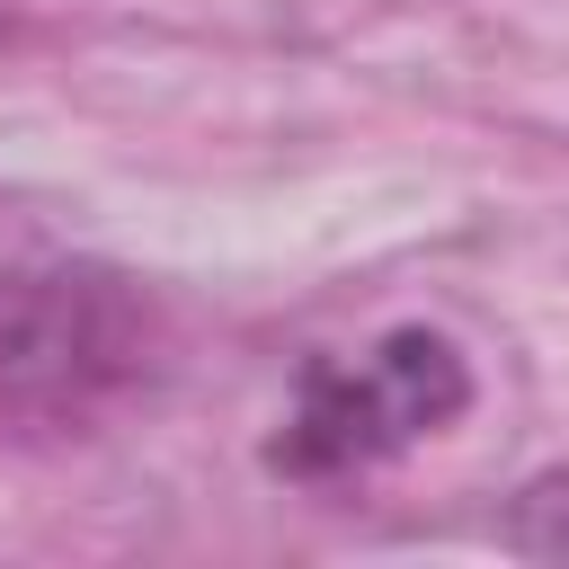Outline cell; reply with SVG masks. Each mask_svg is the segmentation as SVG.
<instances>
[{"instance_id": "6da1fadb", "label": "cell", "mask_w": 569, "mask_h": 569, "mask_svg": "<svg viewBox=\"0 0 569 569\" xmlns=\"http://www.w3.org/2000/svg\"><path fill=\"white\" fill-rule=\"evenodd\" d=\"M169 373V311L98 258L0 267V445H71Z\"/></svg>"}, {"instance_id": "7a4b0ae2", "label": "cell", "mask_w": 569, "mask_h": 569, "mask_svg": "<svg viewBox=\"0 0 569 569\" xmlns=\"http://www.w3.org/2000/svg\"><path fill=\"white\" fill-rule=\"evenodd\" d=\"M471 391H480L471 382V356L445 329L400 320V329H382L356 356H311L302 365L293 409L267 436V471L276 480H302V489L365 480V471L400 462L409 445L445 436L471 409Z\"/></svg>"}, {"instance_id": "3957f363", "label": "cell", "mask_w": 569, "mask_h": 569, "mask_svg": "<svg viewBox=\"0 0 569 569\" xmlns=\"http://www.w3.org/2000/svg\"><path fill=\"white\" fill-rule=\"evenodd\" d=\"M498 542H507L516 560H569V462L533 471V480L507 498V516H498Z\"/></svg>"}]
</instances>
